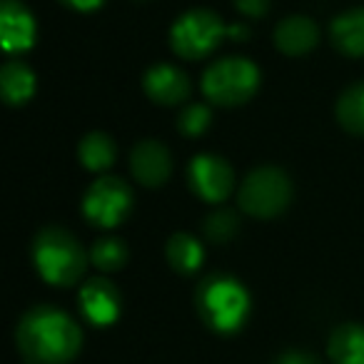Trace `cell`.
<instances>
[{"instance_id":"d4e9b609","label":"cell","mask_w":364,"mask_h":364,"mask_svg":"<svg viewBox=\"0 0 364 364\" xmlns=\"http://www.w3.org/2000/svg\"><path fill=\"white\" fill-rule=\"evenodd\" d=\"M60 3L70 8V11H80V13L95 11V8L102 6V0H60Z\"/></svg>"},{"instance_id":"5bb4252c","label":"cell","mask_w":364,"mask_h":364,"mask_svg":"<svg viewBox=\"0 0 364 364\" xmlns=\"http://www.w3.org/2000/svg\"><path fill=\"white\" fill-rule=\"evenodd\" d=\"M332 43L339 53L349 58L364 55V8H352L332 21L329 28Z\"/></svg>"},{"instance_id":"2e32d148","label":"cell","mask_w":364,"mask_h":364,"mask_svg":"<svg viewBox=\"0 0 364 364\" xmlns=\"http://www.w3.org/2000/svg\"><path fill=\"white\" fill-rule=\"evenodd\" d=\"M329 359L334 364H364V324H342L329 337Z\"/></svg>"},{"instance_id":"8fae6325","label":"cell","mask_w":364,"mask_h":364,"mask_svg":"<svg viewBox=\"0 0 364 364\" xmlns=\"http://www.w3.org/2000/svg\"><path fill=\"white\" fill-rule=\"evenodd\" d=\"M142 87H145V95L150 97L157 105H180L182 100H188L190 95V80L188 75L175 65H152L150 70L142 77Z\"/></svg>"},{"instance_id":"7a4b0ae2","label":"cell","mask_w":364,"mask_h":364,"mask_svg":"<svg viewBox=\"0 0 364 364\" xmlns=\"http://www.w3.org/2000/svg\"><path fill=\"white\" fill-rule=\"evenodd\" d=\"M200 319L213 332L232 334L242 329L250 314V294L240 279L230 274H210L195 292Z\"/></svg>"},{"instance_id":"44dd1931","label":"cell","mask_w":364,"mask_h":364,"mask_svg":"<svg viewBox=\"0 0 364 364\" xmlns=\"http://www.w3.org/2000/svg\"><path fill=\"white\" fill-rule=\"evenodd\" d=\"M240 220L235 210H215L205 218V235H208L210 242H230V240L237 235Z\"/></svg>"},{"instance_id":"3957f363","label":"cell","mask_w":364,"mask_h":364,"mask_svg":"<svg viewBox=\"0 0 364 364\" xmlns=\"http://www.w3.org/2000/svg\"><path fill=\"white\" fill-rule=\"evenodd\" d=\"M33 262L46 282L58 284V287H70L85 272L87 255L68 230L46 228L36 235Z\"/></svg>"},{"instance_id":"277c9868","label":"cell","mask_w":364,"mask_h":364,"mask_svg":"<svg viewBox=\"0 0 364 364\" xmlns=\"http://www.w3.org/2000/svg\"><path fill=\"white\" fill-rule=\"evenodd\" d=\"M259 87V70L247 58H223L203 75V92L210 102L235 107L247 102Z\"/></svg>"},{"instance_id":"9a60e30c","label":"cell","mask_w":364,"mask_h":364,"mask_svg":"<svg viewBox=\"0 0 364 364\" xmlns=\"http://www.w3.org/2000/svg\"><path fill=\"white\" fill-rule=\"evenodd\" d=\"M0 92L8 105H23L36 92V75L21 60H11L0 70Z\"/></svg>"},{"instance_id":"603a6c76","label":"cell","mask_w":364,"mask_h":364,"mask_svg":"<svg viewBox=\"0 0 364 364\" xmlns=\"http://www.w3.org/2000/svg\"><path fill=\"white\" fill-rule=\"evenodd\" d=\"M235 8L247 18H262L269 11V0H235Z\"/></svg>"},{"instance_id":"30bf717a","label":"cell","mask_w":364,"mask_h":364,"mask_svg":"<svg viewBox=\"0 0 364 364\" xmlns=\"http://www.w3.org/2000/svg\"><path fill=\"white\" fill-rule=\"evenodd\" d=\"M0 41L6 53H26L36 43V21L21 0L0 3Z\"/></svg>"},{"instance_id":"d6986e66","label":"cell","mask_w":364,"mask_h":364,"mask_svg":"<svg viewBox=\"0 0 364 364\" xmlns=\"http://www.w3.org/2000/svg\"><path fill=\"white\" fill-rule=\"evenodd\" d=\"M337 120L347 132L364 135V82L347 87L337 100Z\"/></svg>"},{"instance_id":"ba28073f","label":"cell","mask_w":364,"mask_h":364,"mask_svg":"<svg viewBox=\"0 0 364 364\" xmlns=\"http://www.w3.org/2000/svg\"><path fill=\"white\" fill-rule=\"evenodd\" d=\"M188 182L193 193L205 203H223L235 185V172L228 160L218 155H198L188 167Z\"/></svg>"},{"instance_id":"9c48e42d","label":"cell","mask_w":364,"mask_h":364,"mask_svg":"<svg viewBox=\"0 0 364 364\" xmlns=\"http://www.w3.org/2000/svg\"><path fill=\"white\" fill-rule=\"evenodd\" d=\"M130 167L140 185H145V188H160V185H165L172 172L170 150L157 140H142L132 147Z\"/></svg>"},{"instance_id":"5b68a950","label":"cell","mask_w":364,"mask_h":364,"mask_svg":"<svg viewBox=\"0 0 364 364\" xmlns=\"http://www.w3.org/2000/svg\"><path fill=\"white\" fill-rule=\"evenodd\" d=\"M289 200H292V182L279 167H255L240 185V208L252 218H277L287 210Z\"/></svg>"},{"instance_id":"ac0fdd59","label":"cell","mask_w":364,"mask_h":364,"mask_svg":"<svg viewBox=\"0 0 364 364\" xmlns=\"http://www.w3.org/2000/svg\"><path fill=\"white\" fill-rule=\"evenodd\" d=\"M115 142L105 132H90L77 145V157L90 172H105L115 162Z\"/></svg>"},{"instance_id":"e0dca14e","label":"cell","mask_w":364,"mask_h":364,"mask_svg":"<svg viewBox=\"0 0 364 364\" xmlns=\"http://www.w3.org/2000/svg\"><path fill=\"white\" fill-rule=\"evenodd\" d=\"M167 262L175 272L180 274H195L200 267H203V245L193 237L190 232H175L170 240H167Z\"/></svg>"},{"instance_id":"ffe728a7","label":"cell","mask_w":364,"mask_h":364,"mask_svg":"<svg viewBox=\"0 0 364 364\" xmlns=\"http://www.w3.org/2000/svg\"><path fill=\"white\" fill-rule=\"evenodd\" d=\"M90 262L102 272H115L127 262V247L122 240L117 237H102L92 245L90 250Z\"/></svg>"},{"instance_id":"52a82bcc","label":"cell","mask_w":364,"mask_h":364,"mask_svg":"<svg viewBox=\"0 0 364 364\" xmlns=\"http://www.w3.org/2000/svg\"><path fill=\"white\" fill-rule=\"evenodd\" d=\"M132 210V190L115 175H102L87 188L82 198V215L95 228H117Z\"/></svg>"},{"instance_id":"4fadbf2b","label":"cell","mask_w":364,"mask_h":364,"mask_svg":"<svg viewBox=\"0 0 364 364\" xmlns=\"http://www.w3.org/2000/svg\"><path fill=\"white\" fill-rule=\"evenodd\" d=\"M319 41V28L307 16H289L274 28V46L284 55H307Z\"/></svg>"},{"instance_id":"7c38bea8","label":"cell","mask_w":364,"mask_h":364,"mask_svg":"<svg viewBox=\"0 0 364 364\" xmlns=\"http://www.w3.org/2000/svg\"><path fill=\"white\" fill-rule=\"evenodd\" d=\"M80 309L87 322L107 327L120 314V292L105 277H95L80 289Z\"/></svg>"},{"instance_id":"7402d4cb","label":"cell","mask_w":364,"mask_h":364,"mask_svg":"<svg viewBox=\"0 0 364 364\" xmlns=\"http://www.w3.org/2000/svg\"><path fill=\"white\" fill-rule=\"evenodd\" d=\"M210 122H213V112L208 105H188L177 117V130L188 137H198L208 130Z\"/></svg>"},{"instance_id":"8992f818","label":"cell","mask_w":364,"mask_h":364,"mask_svg":"<svg viewBox=\"0 0 364 364\" xmlns=\"http://www.w3.org/2000/svg\"><path fill=\"white\" fill-rule=\"evenodd\" d=\"M225 33H228V28L223 26L218 13L195 8L175 21L170 31V46L185 60H200V58H208L220 46Z\"/></svg>"},{"instance_id":"cb8c5ba5","label":"cell","mask_w":364,"mask_h":364,"mask_svg":"<svg viewBox=\"0 0 364 364\" xmlns=\"http://www.w3.org/2000/svg\"><path fill=\"white\" fill-rule=\"evenodd\" d=\"M274 364H319V362L307 352H284L274 359Z\"/></svg>"},{"instance_id":"6da1fadb","label":"cell","mask_w":364,"mask_h":364,"mask_svg":"<svg viewBox=\"0 0 364 364\" xmlns=\"http://www.w3.org/2000/svg\"><path fill=\"white\" fill-rule=\"evenodd\" d=\"M16 344L28 364H68L82 347V332L70 314L38 304L21 317Z\"/></svg>"}]
</instances>
